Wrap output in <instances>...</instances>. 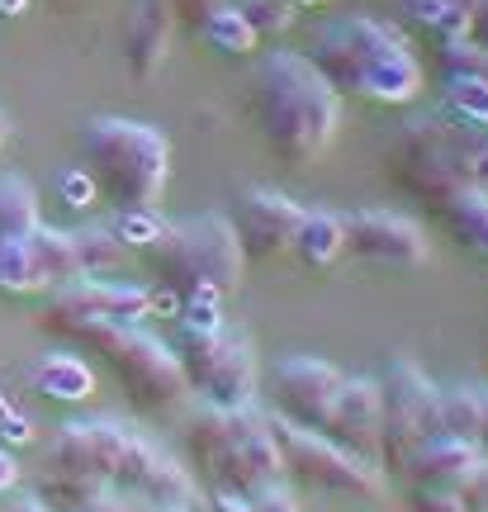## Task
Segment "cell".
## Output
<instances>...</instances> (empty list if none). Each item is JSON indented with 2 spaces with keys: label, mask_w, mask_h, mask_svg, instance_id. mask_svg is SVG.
I'll return each mask as SVG.
<instances>
[{
  "label": "cell",
  "mask_w": 488,
  "mask_h": 512,
  "mask_svg": "<svg viewBox=\"0 0 488 512\" xmlns=\"http://www.w3.org/2000/svg\"><path fill=\"white\" fill-rule=\"evenodd\" d=\"M252 114L280 162L308 166L337 138L342 95L327 86V76L304 53L275 48L256 57L252 67Z\"/></svg>",
  "instance_id": "1"
},
{
  "label": "cell",
  "mask_w": 488,
  "mask_h": 512,
  "mask_svg": "<svg viewBox=\"0 0 488 512\" xmlns=\"http://www.w3.org/2000/svg\"><path fill=\"white\" fill-rule=\"evenodd\" d=\"M304 57L337 95H365L380 105H408L422 91V67L394 24L384 19H332L313 29Z\"/></svg>",
  "instance_id": "2"
},
{
  "label": "cell",
  "mask_w": 488,
  "mask_h": 512,
  "mask_svg": "<svg viewBox=\"0 0 488 512\" xmlns=\"http://www.w3.org/2000/svg\"><path fill=\"white\" fill-rule=\"evenodd\" d=\"M43 328L53 332V337H62V342H76V347L95 351L114 370V380L124 384V399L138 413H171L190 394L185 370L176 361V347L162 342L157 332L138 328V323H114V318H43Z\"/></svg>",
  "instance_id": "3"
},
{
  "label": "cell",
  "mask_w": 488,
  "mask_h": 512,
  "mask_svg": "<svg viewBox=\"0 0 488 512\" xmlns=\"http://www.w3.org/2000/svg\"><path fill=\"white\" fill-rule=\"evenodd\" d=\"M185 456L209 479V489H228L242 498H256L261 489L285 479V465H280V451L271 437V418L256 403H237V408L204 403L185 422Z\"/></svg>",
  "instance_id": "4"
},
{
  "label": "cell",
  "mask_w": 488,
  "mask_h": 512,
  "mask_svg": "<svg viewBox=\"0 0 488 512\" xmlns=\"http://www.w3.org/2000/svg\"><path fill=\"white\" fill-rule=\"evenodd\" d=\"M81 166L114 209H157L171 176V143L152 124L95 114L81 128Z\"/></svg>",
  "instance_id": "5"
},
{
  "label": "cell",
  "mask_w": 488,
  "mask_h": 512,
  "mask_svg": "<svg viewBox=\"0 0 488 512\" xmlns=\"http://www.w3.org/2000/svg\"><path fill=\"white\" fill-rule=\"evenodd\" d=\"M133 427L114 418H72L57 427V437L43 451L38 470V498L57 503L62 512H81L91 498L114 489V470L124 460Z\"/></svg>",
  "instance_id": "6"
},
{
  "label": "cell",
  "mask_w": 488,
  "mask_h": 512,
  "mask_svg": "<svg viewBox=\"0 0 488 512\" xmlns=\"http://www.w3.org/2000/svg\"><path fill=\"white\" fill-rule=\"evenodd\" d=\"M147 256L157 280L176 294L195 285H214L228 294L242 285V271H247V252L228 214H190L181 223H166V238Z\"/></svg>",
  "instance_id": "7"
},
{
  "label": "cell",
  "mask_w": 488,
  "mask_h": 512,
  "mask_svg": "<svg viewBox=\"0 0 488 512\" xmlns=\"http://www.w3.org/2000/svg\"><path fill=\"white\" fill-rule=\"evenodd\" d=\"M465 133H470V124H455L446 114H427V119L403 124L384 147L389 181L436 209L451 190L465 185Z\"/></svg>",
  "instance_id": "8"
},
{
  "label": "cell",
  "mask_w": 488,
  "mask_h": 512,
  "mask_svg": "<svg viewBox=\"0 0 488 512\" xmlns=\"http://www.w3.org/2000/svg\"><path fill=\"white\" fill-rule=\"evenodd\" d=\"M176 361L185 370L190 394H199L214 408H237L252 403L256 394V347L247 332L218 328V332H190L176 328Z\"/></svg>",
  "instance_id": "9"
},
{
  "label": "cell",
  "mask_w": 488,
  "mask_h": 512,
  "mask_svg": "<svg viewBox=\"0 0 488 512\" xmlns=\"http://www.w3.org/2000/svg\"><path fill=\"white\" fill-rule=\"evenodd\" d=\"M271 437L280 451L285 475L308 484V489H327V494H380L384 489V465L342 451L332 437L299 427L290 418H271Z\"/></svg>",
  "instance_id": "10"
},
{
  "label": "cell",
  "mask_w": 488,
  "mask_h": 512,
  "mask_svg": "<svg viewBox=\"0 0 488 512\" xmlns=\"http://www.w3.org/2000/svg\"><path fill=\"white\" fill-rule=\"evenodd\" d=\"M380 380V465H403V456L427 437V418L436 403V384L427 370L394 356L389 366L375 375Z\"/></svg>",
  "instance_id": "11"
},
{
  "label": "cell",
  "mask_w": 488,
  "mask_h": 512,
  "mask_svg": "<svg viewBox=\"0 0 488 512\" xmlns=\"http://www.w3.org/2000/svg\"><path fill=\"white\" fill-rule=\"evenodd\" d=\"M342 380H346L342 370L318 361V356H280L271 366V394H275L280 418L323 432V422H327V413H332V403H337Z\"/></svg>",
  "instance_id": "12"
},
{
  "label": "cell",
  "mask_w": 488,
  "mask_h": 512,
  "mask_svg": "<svg viewBox=\"0 0 488 512\" xmlns=\"http://www.w3.org/2000/svg\"><path fill=\"white\" fill-rule=\"evenodd\" d=\"M228 219H233L237 238H242V252L252 261H271V256L290 252L294 228L304 219V204H294L290 195L266 190V185H242Z\"/></svg>",
  "instance_id": "13"
},
{
  "label": "cell",
  "mask_w": 488,
  "mask_h": 512,
  "mask_svg": "<svg viewBox=\"0 0 488 512\" xmlns=\"http://www.w3.org/2000/svg\"><path fill=\"white\" fill-rule=\"evenodd\" d=\"M346 219V252H356L370 266H389V271H413L427 261V233L403 214L389 209H356Z\"/></svg>",
  "instance_id": "14"
},
{
  "label": "cell",
  "mask_w": 488,
  "mask_h": 512,
  "mask_svg": "<svg viewBox=\"0 0 488 512\" xmlns=\"http://www.w3.org/2000/svg\"><path fill=\"white\" fill-rule=\"evenodd\" d=\"M114 489L143 498V503H157V508H195V479H190V470L176 465L166 451H157L152 441H143L138 432L124 446V460L114 470Z\"/></svg>",
  "instance_id": "15"
},
{
  "label": "cell",
  "mask_w": 488,
  "mask_h": 512,
  "mask_svg": "<svg viewBox=\"0 0 488 512\" xmlns=\"http://www.w3.org/2000/svg\"><path fill=\"white\" fill-rule=\"evenodd\" d=\"M323 437H332L351 456L380 465V380L375 375H346L323 422Z\"/></svg>",
  "instance_id": "16"
},
{
  "label": "cell",
  "mask_w": 488,
  "mask_h": 512,
  "mask_svg": "<svg viewBox=\"0 0 488 512\" xmlns=\"http://www.w3.org/2000/svg\"><path fill=\"white\" fill-rule=\"evenodd\" d=\"M176 38V15L166 0H128L124 24H119V57L133 81H152L171 57Z\"/></svg>",
  "instance_id": "17"
},
{
  "label": "cell",
  "mask_w": 488,
  "mask_h": 512,
  "mask_svg": "<svg viewBox=\"0 0 488 512\" xmlns=\"http://www.w3.org/2000/svg\"><path fill=\"white\" fill-rule=\"evenodd\" d=\"M143 313H152V290L95 275V280L57 285L43 318H114V323H138Z\"/></svg>",
  "instance_id": "18"
},
{
  "label": "cell",
  "mask_w": 488,
  "mask_h": 512,
  "mask_svg": "<svg viewBox=\"0 0 488 512\" xmlns=\"http://www.w3.org/2000/svg\"><path fill=\"white\" fill-rule=\"evenodd\" d=\"M474 460H479V446H470V441L460 437H441V432H432V437H422L403 456V475H408V484H460L465 479V470H470Z\"/></svg>",
  "instance_id": "19"
},
{
  "label": "cell",
  "mask_w": 488,
  "mask_h": 512,
  "mask_svg": "<svg viewBox=\"0 0 488 512\" xmlns=\"http://www.w3.org/2000/svg\"><path fill=\"white\" fill-rule=\"evenodd\" d=\"M24 380L34 389L38 399L48 403H86L95 394V370L72 356V351H48V356H38L34 366L24 370Z\"/></svg>",
  "instance_id": "20"
},
{
  "label": "cell",
  "mask_w": 488,
  "mask_h": 512,
  "mask_svg": "<svg viewBox=\"0 0 488 512\" xmlns=\"http://www.w3.org/2000/svg\"><path fill=\"white\" fill-rule=\"evenodd\" d=\"M436 214L446 223V233L455 238V247L488 266V190L484 185H460V190H451L446 200L436 204Z\"/></svg>",
  "instance_id": "21"
},
{
  "label": "cell",
  "mask_w": 488,
  "mask_h": 512,
  "mask_svg": "<svg viewBox=\"0 0 488 512\" xmlns=\"http://www.w3.org/2000/svg\"><path fill=\"white\" fill-rule=\"evenodd\" d=\"M290 252L299 256L304 271H327V266H337L346 252V219L332 214V209H304V219L294 228Z\"/></svg>",
  "instance_id": "22"
},
{
  "label": "cell",
  "mask_w": 488,
  "mask_h": 512,
  "mask_svg": "<svg viewBox=\"0 0 488 512\" xmlns=\"http://www.w3.org/2000/svg\"><path fill=\"white\" fill-rule=\"evenodd\" d=\"M408 24H417L432 43L470 38V0H398Z\"/></svg>",
  "instance_id": "23"
},
{
  "label": "cell",
  "mask_w": 488,
  "mask_h": 512,
  "mask_svg": "<svg viewBox=\"0 0 488 512\" xmlns=\"http://www.w3.org/2000/svg\"><path fill=\"white\" fill-rule=\"evenodd\" d=\"M441 432V437H460L474 446V432H479V399H474V384H455V389H436L432 418H427V437Z\"/></svg>",
  "instance_id": "24"
},
{
  "label": "cell",
  "mask_w": 488,
  "mask_h": 512,
  "mask_svg": "<svg viewBox=\"0 0 488 512\" xmlns=\"http://www.w3.org/2000/svg\"><path fill=\"white\" fill-rule=\"evenodd\" d=\"M195 29H199V38H204L214 53H223V57H252L256 43H261V38H256V29L242 19V10H237V5H228V0H223V5H214V10L195 24Z\"/></svg>",
  "instance_id": "25"
},
{
  "label": "cell",
  "mask_w": 488,
  "mask_h": 512,
  "mask_svg": "<svg viewBox=\"0 0 488 512\" xmlns=\"http://www.w3.org/2000/svg\"><path fill=\"white\" fill-rule=\"evenodd\" d=\"M43 290H53V285H48L43 266H38L34 252H29V238L0 242V294H5V299H34V294H43Z\"/></svg>",
  "instance_id": "26"
},
{
  "label": "cell",
  "mask_w": 488,
  "mask_h": 512,
  "mask_svg": "<svg viewBox=\"0 0 488 512\" xmlns=\"http://www.w3.org/2000/svg\"><path fill=\"white\" fill-rule=\"evenodd\" d=\"M38 190L24 176H0V242H19L38 228Z\"/></svg>",
  "instance_id": "27"
},
{
  "label": "cell",
  "mask_w": 488,
  "mask_h": 512,
  "mask_svg": "<svg viewBox=\"0 0 488 512\" xmlns=\"http://www.w3.org/2000/svg\"><path fill=\"white\" fill-rule=\"evenodd\" d=\"M29 252H34V261L43 266L48 285H72V280H81V261H76L72 233H57V228H43V223H38L34 233H29Z\"/></svg>",
  "instance_id": "28"
},
{
  "label": "cell",
  "mask_w": 488,
  "mask_h": 512,
  "mask_svg": "<svg viewBox=\"0 0 488 512\" xmlns=\"http://www.w3.org/2000/svg\"><path fill=\"white\" fill-rule=\"evenodd\" d=\"M441 114L455 119V124L488 128V76H446Z\"/></svg>",
  "instance_id": "29"
},
{
  "label": "cell",
  "mask_w": 488,
  "mask_h": 512,
  "mask_svg": "<svg viewBox=\"0 0 488 512\" xmlns=\"http://www.w3.org/2000/svg\"><path fill=\"white\" fill-rule=\"evenodd\" d=\"M109 233L119 238L124 252H152L166 238V219L157 209H119L114 223H109Z\"/></svg>",
  "instance_id": "30"
},
{
  "label": "cell",
  "mask_w": 488,
  "mask_h": 512,
  "mask_svg": "<svg viewBox=\"0 0 488 512\" xmlns=\"http://www.w3.org/2000/svg\"><path fill=\"white\" fill-rule=\"evenodd\" d=\"M72 242H76V261H81V280L109 275L119 266V256H124V247H119V238L109 228H76Z\"/></svg>",
  "instance_id": "31"
},
{
  "label": "cell",
  "mask_w": 488,
  "mask_h": 512,
  "mask_svg": "<svg viewBox=\"0 0 488 512\" xmlns=\"http://www.w3.org/2000/svg\"><path fill=\"white\" fill-rule=\"evenodd\" d=\"M181 328L190 332H218L223 328V290L214 285H195V290L181 294Z\"/></svg>",
  "instance_id": "32"
},
{
  "label": "cell",
  "mask_w": 488,
  "mask_h": 512,
  "mask_svg": "<svg viewBox=\"0 0 488 512\" xmlns=\"http://www.w3.org/2000/svg\"><path fill=\"white\" fill-rule=\"evenodd\" d=\"M233 5L256 29V38H280L299 15V5H290V0H233Z\"/></svg>",
  "instance_id": "33"
},
{
  "label": "cell",
  "mask_w": 488,
  "mask_h": 512,
  "mask_svg": "<svg viewBox=\"0 0 488 512\" xmlns=\"http://www.w3.org/2000/svg\"><path fill=\"white\" fill-rule=\"evenodd\" d=\"M436 62L446 76H488V53L474 38H446L436 43Z\"/></svg>",
  "instance_id": "34"
},
{
  "label": "cell",
  "mask_w": 488,
  "mask_h": 512,
  "mask_svg": "<svg viewBox=\"0 0 488 512\" xmlns=\"http://www.w3.org/2000/svg\"><path fill=\"white\" fill-rule=\"evenodd\" d=\"M57 195H62L67 209H91V204L100 200V190H95V181H91V171H86V166H67V171H57Z\"/></svg>",
  "instance_id": "35"
},
{
  "label": "cell",
  "mask_w": 488,
  "mask_h": 512,
  "mask_svg": "<svg viewBox=\"0 0 488 512\" xmlns=\"http://www.w3.org/2000/svg\"><path fill=\"white\" fill-rule=\"evenodd\" d=\"M408 503L413 512H465L451 484H408Z\"/></svg>",
  "instance_id": "36"
},
{
  "label": "cell",
  "mask_w": 488,
  "mask_h": 512,
  "mask_svg": "<svg viewBox=\"0 0 488 512\" xmlns=\"http://www.w3.org/2000/svg\"><path fill=\"white\" fill-rule=\"evenodd\" d=\"M455 494H460L465 512H488V456H479L465 470V479L455 484Z\"/></svg>",
  "instance_id": "37"
},
{
  "label": "cell",
  "mask_w": 488,
  "mask_h": 512,
  "mask_svg": "<svg viewBox=\"0 0 488 512\" xmlns=\"http://www.w3.org/2000/svg\"><path fill=\"white\" fill-rule=\"evenodd\" d=\"M29 441H34V422L24 418L10 403V394L0 389V446H29Z\"/></svg>",
  "instance_id": "38"
},
{
  "label": "cell",
  "mask_w": 488,
  "mask_h": 512,
  "mask_svg": "<svg viewBox=\"0 0 488 512\" xmlns=\"http://www.w3.org/2000/svg\"><path fill=\"white\" fill-rule=\"evenodd\" d=\"M465 185H484L488 190V128L465 133Z\"/></svg>",
  "instance_id": "39"
},
{
  "label": "cell",
  "mask_w": 488,
  "mask_h": 512,
  "mask_svg": "<svg viewBox=\"0 0 488 512\" xmlns=\"http://www.w3.org/2000/svg\"><path fill=\"white\" fill-rule=\"evenodd\" d=\"M81 512H195V508H157V503H143L133 494H119V489H105L100 498H91Z\"/></svg>",
  "instance_id": "40"
},
{
  "label": "cell",
  "mask_w": 488,
  "mask_h": 512,
  "mask_svg": "<svg viewBox=\"0 0 488 512\" xmlns=\"http://www.w3.org/2000/svg\"><path fill=\"white\" fill-rule=\"evenodd\" d=\"M166 5H171L176 24H199V19L209 15L214 5H223V0H166Z\"/></svg>",
  "instance_id": "41"
},
{
  "label": "cell",
  "mask_w": 488,
  "mask_h": 512,
  "mask_svg": "<svg viewBox=\"0 0 488 512\" xmlns=\"http://www.w3.org/2000/svg\"><path fill=\"white\" fill-rule=\"evenodd\" d=\"M204 512H256V508H252V498L228 494V489H209V503H204Z\"/></svg>",
  "instance_id": "42"
},
{
  "label": "cell",
  "mask_w": 488,
  "mask_h": 512,
  "mask_svg": "<svg viewBox=\"0 0 488 512\" xmlns=\"http://www.w3.org/2000/svg\"><path fill=\"white\" fill-rule=\"evenodd\" d=\"M470 38L488 53V0H470Z\"/></svg>",
  "instance_id": "43"
},
{
  "label": "cell",
  "mask_w": 488,
  "mask_h": 512,
  "mask_svg": "<svg viewBox=\"0 0 488 512\" xmlns=\"http://www.w3.org/2000/svg\"><path fill=\"white\" fill-rule=\"evenodd\" d=\"M152 313H162V318H181V294L171 290V285H157V290H152Z\"/></svg>",
  "instance_id": "44"
},
{
  "label": "cell",
  "mask_w": 488,
  "mask_h": 512,
  "mask_svg": "<svg viewBox=\"0 0 488 512\" xmlns=\"http://www.w3.org/2000/svg\"><path fill=\"white\" fill-rule=\"evenodd\" d=\"M474 399H479V432H474V446H479V456H488V384H474Z\"/></svg>",
  "instance_id": "45"
},
{
  "label": "cell",
  "mask_w": 488,
  "mask_h": 512,
  "mask_svg": "<svg viewBox=\"0 0 488 512\" xmlns=\"http://www.w3.org/2000/svg\"><path fill=\"white\" fill-rule=\"evenodd\" d=\"M15 484H19V465L10 456V446H0V494H10Z\"/></svg>",
  "instance_id": "46"
},
{
  "label": "cell",
  "mask_w": 488,
  "mask_h": 512,
  "mask_svg": "<svg viewBox=\"0 0 488 512\" xmlns=\"http://www.w3.org/2000/svg\"><path fill=\"white\" fill-rule=\"evenodd\" d=\"M5 512H48V503H43V498H38V494H24V498H19V503H10V508H5Z\"/></svg>",
  "instance_id": "47"
},
{
  "label": "cell",
  "mask_w": 488,
  "mask_h": 512,
  "mask_svg": "<svg viewBox=\"0 0 488 512\" xmlns=\"http://www.w3.org/2000/svg\"><path fill=\"white\" fill-rule=\"evenodd\" d=\"M29 10V0H0V19H19Z\"/></svg>",
  "instance_id": "48"
},
{
  "label": "cell",
  "mask_w": 488,
  "mask_h": 512,
  "mask_svg": "<svg viewBox=\"0 0 488 512\" xmlns=\"http://www.w3.org/2000/svg\"><path fill=\"white\" fill-rule=\"evenodd\" d=\"M10 143V119H5V114H0V147Z\"/></svg>",
  "instance_id": "49"
},
{
  "label": "cell",
  "mask_w": 488,
  "mask_h": 512,
  "mask_svg": "<svg viewBox=\"0 0 488 512\" xmlns=\"http://www.w3.org/2000/svg\"><path fill=\"white\" fill-rule=\"evenodd\" d=\"M290 5H299V10H304V5H323V0H290Z\"/></svg>",
  "instance_id": "50"
},
{
  "label": "cell",
  "mask_w": 488,
  "mask_h": 512,
  "mask_svg": "<svg viewBox=\"0 0 488 512\" xmlns=\"http://www.w3.org/2000/svg\"><path fill=\"white\" fill-rule=\"evenodd\" d=\"M57 5H76V0H57Z\"/></svg>",
  "instance_id": "51"
}]
</instances>
